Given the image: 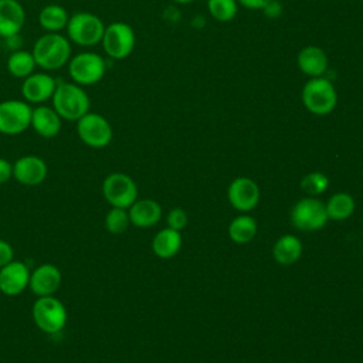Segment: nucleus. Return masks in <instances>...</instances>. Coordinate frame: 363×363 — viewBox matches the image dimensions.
<instances>
[{"mask_svg":"<svg viewBox=\"0 0 363 363\" xmlns=\"http://www.w3.org/2000/svg\"><path fill=\"white\" fill-rule=\"evenodd\" d=\"M31 52L37 67L45 72L65 67L72 57L69 40L58 33L43 34L34 43Z\"/></svg>","mask_w":363,"mask_h":363,"instance_id":"nucleus-1","label":"nucleus"},{"mask_svg":"<svg viewBox=\"0 0 363 363\" xmlns=\"http://www.w3.org/2000/svg\"><path fill=\"white\" fill-rule=\"evenodd\" d=\"M51 106L61 119L77 122L89 112L91 99L84 86L75 82H58L51 98Z\"/></svg>","mask_w":363,"mask_h":363,"instance_id":"nucleus-2","label":"nucleus"},{"mask_svg":"<svg viewBox=\"0 0 363 363\" xmlns=\"http://www.w3.org/2000/svg\"><path fill=\"white\" fill-rule=\"evenodd\" d=\"M67 38L79 47H95L102 41L105 24L102 18L91 11H77L67 23Z\"/></svg>","mask_w":363,"mask_h":363,"instance_id":"nucleus-3","label":"nucleus"},{"mask_svg":"<svg viewBox=\"0 0 363 363\" xmlns=\"http://www.w3.org/2000/svg\"><path fill=\"white\" fill-rule=\"evenodd\" d=\"M301 98L306 111L318 116L330 113L337 104L336 88L325 77L308 79L302 88Z\"/></svg>","mask_w":363,"mask_h":363,"instance_id":"nucleus-4","label":"nucleus"},{"mask_svg":"<svg viewBox=\"0 0 363 363\" xmlns=\"http://www.w3.org/2000/svg\"><path fill=\"white\" fill-rule=\"evenodd\" d=\"M67 65L71 81L81 86H89L101 82L106 72V62L104 57L94 51L75 54L69 58Z\"/></svg>","mask_w":363,"mask_h":363,"instance_id":"nucleus-5","label":"nucleus"},{"mask_svg":"<svg viewBox=\"0 0 363 363\" xmlns=\"http://www.w3.org/2000/svg\"><path fill=\"white\" fill-rule=\"evenodd\" d=\"M33 320L35 326L48 335L61 332L68 319L65 305L55 296H38L31 309Z\"/></svg>","mask_w":363,"mask_h":363,"instance_id":"nucleus-6","label":"nucleus"},{"mask_svg":"<svg viewBox=\"0 0 363 363\" xmlns=\"http://www.w3.org/2000/svg\"><path fill=\"white\" fill-rule=\"evenodd\" d=\"M102 48L105 54L112 60L128 58L136 44L133 28L123 21H113L105 26L102 37Z\"/></svg>","mask_w":363,"mask_h":363,"instance_id":"nucleus-7","label":"nucleus"},{"mask_svg":"<svg viewBox=\"0 0 363 363\" xmlns=\"http://www.w3.org/2000/svg\"><path fill=\"white\" fill-rule=\"evenodd\" d=\"M77 133L86 146L94 149L108 146L113 138L109 121L101 113L91 111L77 121Z\"/></svg>","mask_w":363,"mask_h":363,"instance_id":"nucleus-8","label":"nucleus"},{"mask_svg":"<svg viewBox=\"0 0 363 363\" xmlns=\"http://www.w3.org/2000/svg\"><path fill=\"white\" fill-rule=\"evenodd\" d=\"M33 108L26 101L6 99L0 102V133L20 135L30 128Z\"/></svg>","mask_w":363,"mask_h":363,"instance_id":"nucleus-9","label":"nucleus"},{"mask_svg":"<svg viewBox=\"0 0 363 363\" xmlns=\"http://www.w3.org/2000/svg\"><path fill=\"white\" fill-rule=\"evenodd\" d=\"M102 194L112 207L129 208L138 199V187L130 176L111 173L104 179Z\"/></svg>","mask_w":363,"mask_h":363,"instance_id":"nucleus-10","label":"nucleus"},{"mask_svg":"<svg viewBox=\"0 0 363 363\" xmlns=\"http://www.w3.org/2000/svg\"><path fill=\"white\" fill-rule=\"evenodd\" d=\"M291 221L298 230L302 231L319 230L328 221L326 207L318 199H301L291 210Z\"/></svg>","mask_w":363,"mask_h":363,"instance_id":"nucleus-11","label":"nucleus"},{"mask_svg":"<svg viewBox=\"0 0 363 363\" xmlns=\"http://www.w3.org/2000/svg\"><path fill=\"white\" fill-rule=\"evenodd\" d=\"M57 81L45 71L33 72L27 78L23 79L21 84V95L27 104L41 105L45 101L52 98V94L57 88Z\"/></svg>","mask_w":363,"mask_h":363,"instance_id":"nucleus-12","label":"nucleus"},{"mask_svg":"<svg viewBox=\"0 0 363 363\" xmlns=\"http://www.w3.org/2000/svg\"><path fill=\"white\" fill-rule=\"evenodd\" d=\"M30 269L21 261H10L0 268V292L7 296H17L26 291L30 282Z\"/></svg>","mask_w":363,"mask_h":363,"instance_id":"nucleus-13","label":"nucleus"},{"mask_svg":"<svg viewBox=\"0 0 363 363\" xmlns=\"http://www.w3.org/2000/svg\"><path fill=\"white\" fill-rule=\"evenodd\" d=\"M47 173V163L34 155L21 156L13 163V177L24 186L41 184L45 180Z\"/></svg>","mask_w":363,"mask_h":363,"instance_id":"nucleus-14","label":"nucleus"},{"mask_svg":"<svg viewBox=\"0 0 363 363\" xmlns=\"http://www.w3.org/2000/svg\"><path fill=\"white\" fill-rule=\"evenodd\" d=\"M228 200L238 211H250L259 201V189L248 177H237L228 187Z\"/></svg>","mask_w":363,"mask_h":363,"instance_id":"nucleus-15","label":"nucleus"},{"mask_svg":"<svg viewBox=\"0 0 363 363\" xmlns=\"http://www.w3.org/2000/svg\"><path fill=\"white\" fill-rule=\"evenodd\" d=\"M61 279V271L54 264H41L30 274L28 288L37 296H50L58 291Z\"/></svg>","mask_w":363,"mask_h":363,"instance_id":"nucleus-16","label":"nucleus"},{"mask_svg":"<svg viewBox=\"0 0 363 363\" xmlns=\"http://www.w3.org/2000/svg\"><path fill=\"white\" fill-rule=\"evenodd\" d=\"M26 23V10L18 0H0V37L17 35Z\"/></svg>","mask_w":363,"mask_h":363,"instance_id":"nucleus-17","label":"nucleus"},{"mask_svg":"<svg viewBox=\"0 0 363 363\" xmlns=\"http://www.w3.org/2000/svg\"><path fill=\"white\" fill-rule=\"evenodd\" d=\"M61 125H62V119L54 111L52 106H47L41 104L33 108L30 126L41 138H45V139L55 138L61 130Z\"/></svg>","mask_w":363,"mask_h":363,"instance_id":"nucleus-18","label":"nucleus"},{"mask_svg":"<svg viewBox=\"0 0 363 363\" xmlns=\"http://www.w3.org/2000/svg\"><path fill=\"white\" fill-rule=\"evenodd\" d=\"M328 55L318 45H306L303 47L296 57V65L301 72L311 78L323 77L328 69Z\"/></svg>","mask_w":363,"mask_h":363,"instance_id":"nucleus-19","label":"nucleus"},{"mask_svg":"<svg viewBox=\"0 0 363 363\" xmlns=\"http://www.w3.org/2000/svg\"><path fill=\"white\" fill-rule=\"evenodd\" d=\"M128 214H129L130 224L140 228H147L155 225L160 220L162 207L157 201L152 199H142V200H136L129 207Z\"/></svg>","mask_w":363,"mask_h":363,"instance_id":"nucleus-20","label":"nucleus"},{"mask_svg":"<svg viewBox=\"0 0 363 363\" xmlns=\"http://www.w3.org/2000/svg\"><path fill=\"white\" fill-rule=\"evenodd\" d=\"M182 247V235L177 230L170 227L160 230L152 241L153 252L163 259L174 257Z\"/></svg>","mask_w":363,"mask_h":363,"instance_id":"nucleus-21","label":"nucleus"},{"mask_svg":"<svg viewBox=\"0 0 363 363\" xmlns=\"http://www.w3.org/2000/svg\"><path fill=\"white\" fill-rule=\"evenodd\" d=\"M69 14L60 4H47L38 13V23L47 33H58L67 27Z\"/></svg>","mask_w":363,"mask_h":363,"instance_id":"nucleus-22","label":"nucleus"},{"mask_svg":"<svg viewBox=\"0 0 363 363\" xmlns=\"http://www.w3.org/2000/svg\"><path fill=\"white\" fill-rule=\"evenodd\" d=\"M302 254V244L295 235H282L272 248V255L277 262L282 265H291L299 259Z\"/></svg>","mask_w":363,"mask_h":363,"instance_id":"nucleus-23","label":"nucleus"},{"mask_svg":"<svg viewBox=\"0 0 363 363\" xmlns=\"http://www.w3.org/2000/svg\"><path fill=\"white\" fill-rule=\"evenodd\" d=\"M37 64L35 60L33 57L31 51H26V50H17L13 51L6 62V68L9 71L10 75H13L14 78H20L24 79L28 75H31L35 69Z\"/></svg>","mask_w":363,"mask_h":363,"instance_id":"nucleus-24","label":"nucleus"},{"mask_svg":"<svg viewBox=\"0 0 363 363\" xmlns=\"http://www.w3.org/2000/svg\"><path fill=\"white\" fill-rule=\"evenodd\" d=\"M325 207L328 218L342 221L349 218L354 211V200L347 193H336L328 200Z\"/></svg>","mask_w":363,"mask_h":363,"instance_id":"nucleus-25","label":"nucleus"},{"mask_svg":"<svg viewBox=\"0 0 363 363\" xmlns=\"http://www.w3.org/2000/svg\"><path fill=\"white\" fill-rule=\"evenodd\" d=\"M257 234V223L250 216H240L228 225V235L237 244L250 242Z\"/></svg>","mask_w":363,"mask_h":363,"instance_id":"nucleus-26","label":"nucleus"},{"mask_svg":"<svg viewBox=\"0 0 363 363\" xmlns=\"http://www.w3.org/2000/svg\"><path fill=\"white\" fill-rule=\"evenodd\" d=\"M207 7L213 18L221 23L231 21L238 11L237 0H208Z\"/></svg>","mask_w":363,"mask_h":363,"instance_id":"nucleus-27","label":"nucleus"},{"mask_svg":"<svg viewBox=\"0 0 363 363\" xmlns=\"http://www.w3.org/2000/svg\"><path fill=\"white\" fill-rule=\"evenodd\" d=\"M130 224L129 214L126 208H119V207H112L108 214L105 216V228L111 234H122L128 230Z\"/></svg>","mask_w":363,"mask_h":363,"instance_id":"nucleus-28","label":"nucleus"},{"mask_svg":"<svg viewBox=\"0 0 363 363\" xmlns=\"http://www.w3.org/2000/svg\"><path fill=\"white\" fill-rule=\"evenodd\" d=\"M329 186V179L326 174L320 172H312L308 173L302 180H301V187L305 193L311 196H318L322 194Z\"/></svg>","mask_w":363,"mask_h":363,"instance_id":"nucleus-29","label":"nucleus"},{"mask_svg":"<svg viewBox=\"0 0 363 363\" xmlns=\"http://www.w3.org/2000/svg\"><path fill=\"white\" fill-rule=\"evenodd\" d=\"M167 224L170 228L173 230H183L186 225H187V214L183 208L180 207H176V208H172L167 214Z\"/></svg>","mask_w":363,"mask_h":363,"instance_id":"nucleus-30","label":"nucleus"},{"mask_svg":"<svg viewBox=\"0 0 363 363\" xmlns=\"http://www.w3.org/2000/svg\"><path fill=\"white\" fill-rule=\"evenodd\" d=\"M13 257H14L13 247L7 241L0 240V268L9 264L10 261H13Z\"/></svg>","mask_w":363,"mask_h":363,"instance_id":"nucleus-31","label":"nucleus"},{"mask_svg":"<svg viewBox=\"0 0 363 363\" xmlns=\"http://www.w3.org/2000/svg\"><path fill=\"white\" fill-rule=\"evenodd\" d=\"M13 177V164L4 159L0 157V184L9 182Z\"/></svg>","mask_w":363,"mask_h":363,"instance_id":"nucleus-32","label":"nucleus"},{"mask_svg":"<svg viewBox=\"0 0 363 363\" xmlns=\"http://www.w3.org/2000/svg\"><path fill=\"white\" fill-rule=\"evenodd\" d=\"M271 0H237L238 4L250 10H262Z\"/></svg>","mask_w":363,"mask_h":363,"instance_id":"nucleus-33","label":"nucleus"},{"mask_svg":"<svg viewBox=\"0 0 363 363\" xmlns=\"http://www.w3.org/2000/svg\"><path fill=\"white\" fill-rule=\"evenodd\" d=\"M262 10H264L265 16H268V17H278L281 14L282 7L277 0H271Z\"/></svg>","mask_w":363,"mask_h":363,"instance_id":"nucleus-34","label":"nucleus"},{"mask_svg":"<svg viewBox=\"0 0 363 363\" xmlns=\"http://www.w3.org/2000/svg\"><path fill=\"white\" fill-rule=\"evenodd\" d=\"M174 3H179V4H187V3H193L194 0H172Z\"/></svg>","mask_w":363,"mask_h":363,"instance_id":"nucleus-35","label":"nucleus"}]
</instances>
